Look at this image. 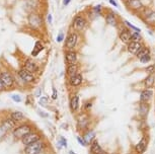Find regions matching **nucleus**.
Wrapping results in <instances>:
<instances>
[{
	"label": "nucleus",
	"mask_w": 155,
	"mask_h": 154,
	"mask_svg": "<svg viewBox=\"0 0 155 154\" xmlns=\"http://www.w3.org/2000/svg\"><path fill=\"white\" fill-rule=\"evenodd\" d=\"M44 149V143L41 140H38L31 144H28L25 148V154H40Z\"/></svg>",
	"instance_id": "1"
},
{
	"label": "nucleus",
	"mask_w": 155,
	"mask_h": 154,
	"mask_svg": "<svg viewBox=\"0 0 155 154\" xmlns=\"http://www.w3.org/2000/svg\"><path fill=\"white\" fill-rule=\"evenodd\" d=\"M31 132V127L28 124H22L20 126L16 127L13 130V136L16 139H22L25 136H27L28 134H30Z\"/></svg>",
	"instance_id": "2"
},
{
	"label": "nucleus",
	"mask_w": 155,
	"mask_h": 154,
	"mask_svg": "<svg viewBox=\"0 0 155 154\" xmlns=\"http://www.w3.org/2000/svg\"><path fill=\"white\" fill-rule=\"evenodd\" d=\"M123 2L126 5V7L130 11H133V12H135V11L139 12L144 7L141 0H123Z\"/></svg>",
	"instance_id": "3"
},
{
	"label": "nucleus",
	"mask_w": 155,
	"mask_h": 154,
	"mask_svg": "<svg viewBox=\"0 0 155 154\" xmlns=\"http://www.w3.org/2000/svg\"><path fill=\"white\" fill-rule=\"evenodd\" d=\"M132 34L130 31V28H128V27H126L124 25V27H122L120 28V33H119V39L121 40L122 43L128 45L129 43L131 42V37H132Z\"/></svg>",
	"instance_id": "4"
},
{
	"label": "nucleus",
	"mask_w": 155,
	"mask_h": 154,
	"mask_svg": "<svg viewBox=\"0 0 155 154\" xmlns=\"http://www.w3.org/2000/svg\"><path fill=\"white\" fill-rule=\"evenodd\" d=\"M72 27L76 31H84L86 28V18L82 15H76L73 19Z\"/></svg>",
	"instance_id": "5"
},
{
	"label": "nucleus",
	"mask_w": 155,
	"mask_h": 154,
	"mask_svg": "<svg viewBox=\"0 0 155 154\" xmlns=\"http://www.w3.org/2000/svg\"><path fill=\"white\" fill-rule=\"evenodd\" d=\"M77 41H78L77 33H70L68 34V37L66 38L65 47L68 49V50H72V49H74L75 46L77 45Z\"/></svg>",
	"instance_id": "6"
},
{
	"label": "nucleus",
	"mask_w": 155,
	"mask_h": 154,
	"mask_svg": "<svg viewBox=\"0 0 155 154\" xmlns=\"http://www.w3.org/2000/svg\"><path fill=\"white\" fill-rule=\"evenodd\" d=\"M143 47L142 42H130L127 45V50L130 54L132 55H137V53L141 50V48Z\"/></svg>",
	"instance_id": "7"
},
{
	"label": "nucleus",
	"mask_w": 155,
	"mask_h": 154,
	"mask_svg": "<svg viewBox=\"0 0 155 154\" xmlns=\"http://www.w3.org/2000/svg\"><path fill=\"white\" fill-rule=\"evenodd\" d=\"M38 140H40V136L38 133L36 132H31L30 134H28L27 136H25L22 139H21V142L23 145H28V144H31L34 143V142H36Z\"/></svg>",
	"instance_id": "8"
},
{
	"label": "nucleus",
	"mask_w": 155,
	"mask_h": 154,
	"mask_svg": "<svg viewBox=\"0 0 155 154\" xmlns=\"http://www.w3.org/2000/svg\"><path fill=\"white\" fill-rule=\"evenodd\" d=\"M65 61L68 65L77 64V53L73 50H68L65 52Z\"/></svg>",
	"instance_id": "9"
},
{
	"label": "nucleus",
	"mask_w": 155,
	"mask_h": 154,
	"mask_svg": "<svg viewBox=\"0 0 155 154\" xmlns=\"http://www.w3.org/2000/svg\"><path fill=\"white\" fill-rule=\"evenodd\" d=\"M104 19H106L107 24L112 25V27H118V18H117V15L115 14L114 11H109L107 13H106L104 15Z\"/></svg>",
	"instance_id": "10"
},
{
	"label": "nucleus",
	"mask_w": 155,
	"mask_h": 154,
	"mask_svg": "<svg viewBox=\"0 0 155 154\" xmlns=\"http://www.w3.org/2000/svg\"><path fill=\"white\" fill-rule=\"evenodd\" d=\"M18 75H19V77L27 83L33 82V81L35 80V77H34L33 73L30 71H28V70H25V69H21V70H19Z\"/></svg>",
	"instance_id": "11"
},
{
	"label": "nucleus",
	"mask_w": 155,
	"mask_h": 154,
	"mask_svg": "<svg viewBox=\"0 0 155 154\" xmlns=\"http://www.w3.org/2000/svg\"><path fill=\"white\" fill-rule=\"evenodd\" d=\"M0 79L3 82L5 87H11L13 85V77L8 72H2L0 75Z\"/></svg>",
	"instance_id": "12"
},
{
	"label": "nucleus",
	"mask_w": 155,
	"mask_h": 154,
	"mask_svg": "<svg viewBox=\"0 0 155 154\" xmlns=\"http://www.w3.org/2000/svg\"><path fill=\"white\" fill-rule=\"evenodd\" d=\"M152 94H153V91H152V89H150V88L144 89V90H143L141 93H140V101H141V103H147L148 101L151 100Z\"/></svg>",
	"instance_id": "13"
},
{
	"label": "nucleus",
	"mask_w": 155,
	"mask_h": 154,
	"mask_svg": "<svg viewBox=\"0 0 155 154\" xmlns=\"http://www.w3.org/2000/svg\"><path fill=\"white\" fill-rule=\"evenodd\" d=\"M82 81H83L82 75H81L80 73H77V74H75L74 76L70 77V85L74 86V87L79 86V85H81Z\"/></svg>",
	"instance_id": "14"
},
{
	"label": "nucleus",
	"mask_w": 155,
	"mask_h": 154,
	"mask_svg": "<svg viewBox=\"0 0 155 154\" xmlns=\"http://www.w3.org/2000/svg\"><path fill=\"white\" fill-rule=\"evenodd\" d=\"M70 109L72 112H76L79 109V97L77 94L73 95L70 100Z\"/></svg>",
	"instance_id": "15"
},
{
	"label": "nucleus",
	"mask_w": 155,
	"mask_h": 154,
	"mask_svg": "<svg viewBox=\"0 0 155 154\" xmlns=\"http://www.w3.org/2000/svg\"><path fill=\"white\" fill-rule=\"evenodd\" d=\"M25 70H28V71H30V72H36L39 70V67H38V65L36 63L34 62V61H31V60H27L25 62Z\"/></svg>",
	"instance_id": "16"
},
{
	"label": "nucleus",
	"mask_w": 155,
	"mask_h": 154,
	"mask_svg": "<svg viewBox=\"0 0 155 154\" xmlns=\"http://www.w3.org/2000/svg\"><path fill=\"white\" fill-rule=\"evenodd\" d=\"M1 125L5 128V129H6V131L8 132V131H10L11 129H13V128L15 127L16 122L14 121L13 119L8 118V119H6V120H4L3 122H2Z\"/></svg>",
	"instance_id": "17"
},
{
	"label": "nucleus",
	"mask_w": 155,
	"mask_h": 154,
	"mask_svg": "<svg viewBox=\"0 0 155 154\" xmlns=\"http://www.w3.org/2000/svg\"><path fill=\"white\" fill-rule=\"evenodd\" d=\"M143 21H144L145 24L148 25H151V27H155V11L152 10L147 16L143 18Z\"/></svg>",
	"instance_id": "18"
},
{
	"label": "nucleus",
	"mask_w": 155,
	"mask_h": 154,
	"mask_svg": "<svg viewBox=\"0 0 155 154\" xmlns=\"http://www.w3.org/2000/svg\"><path fill=\"white\" fill-rule=\"evenodd\" d=\"M66 73L69 77L74 76L75 74L78 73V66L76 64H71V65H68V67L66 69Z\"/></svg>",
	"instance_id": "19"
},
{
	"label": "nucleus",
	"mask_w": 155,
	"mask_h": 154,
	"mask_svg": "<svg viewBox=\"0 0 155 154\" xmlns=\"http://www.w3.org/2000/svg\"><path fill=\"white\" fill-rule=\"evenodd\" d=\"M154 82H155V77L153 74H149L147 77L145 78L144 80V85L146 88H151L152 86L154 85Z\"/></svg>",
	"instance_id": "20"
},
{
	"label": "nucleus",
	"mask_w": 155,
	"mask_h": 154,
	"mask_svg": "<svg viewBox=\"0 0 155 154\" xmlns=\"http://www.w3.org/2000/svg\"><path fill=\"white\" fill-rule=\"evenodd\" d=\"M90 150H91L92 154H102V149L101 147V145L98 144L97 141H93L91 143V148H90Z\"/></svg>",
	"instance_id": "21"
},
{
	"label": "nucleus",
	"mask_w": 155,
	"mask_h": 154,
	"mask_svg": "<svg viewBox=\"0 0 155 154\" xmlns=\"http://www.w3.org/2000/svg\"><path fill=\"white\" fill-rule=\"evenodd\" d=\"M147 55H150V49H149L148 47H146V46H143V47L141 48V50L137 53L136 57L138 58V59H141L142 57L147 56Z\"/></svg>",
	"instance_id": "22"
},
{
	"label": "nucleus",
	"mask_w": 155,
	"mask_h": 154,
	"mask_svg": "<svg viewBox=\"0 0 155 154\" xmlns=\"http://www.w3.org/2000/svg\"><path fill=\"white\" fill-rule=\"evenodd\" d=\"M146 144H147V142H146V139L143 138L142 140L136 145V151H137V152H138V153L144 152V150L146 149Z\"/></svg>",
	"instance_id": "23"
},
{
	"label": "nucleus",
	"mask_w": 155,
	"mask_h": 154,
	"mask_svg": "<svg viewBox=\"0 0 155 154\" xmlns=\"http://www.w3.org/2000/svg\"><path fill=\"white\" fill-rule=\"evenodd\" d=\"M43 50H44V46L42 45V43L37 42L36 45H35V48H34L33 52H31V55H33L34 57H36V56H38V54H39L40 52L43 51Z\"/></svg>",
	"instance_id": "24"
},
{
	"label": "nucleus",
	"mask_w": 155,
	"mask_h": 154,
	"mask_svg": "<svg viewBox=\"0 0 155 154\" xmlns=\"http://www.w3.org/2000/svg\"><path fill=\"white\" fill-rule=\"evenodd\" d=\"M10 118L13 119V120L15 121V122H18V121L23 120L25 116H23L22 113H20V112H13L12 114L10 115Z\"/></svg>",
	"instance_id": "25"
},
{
	"label": "nucleus",
	"mask_w": 155,
	"mask_h": 154,
	"mask_svg": "<svg viewBox=\"0 0 155 154\" xmlns=\"http://www.w3.org/2000/svg\"><path fill=\"white\" fill-rule=\"evenodd\" d=\"M34 22H36V27H39L41 25V18L38 15H35V14L30 16V24L33 25Z\"/></svg>",
	"instance_id": "26"
},
{
	"label": "nucleus",
	"mask_w": 155,
	"mask_h": 154,
	"mask_svg": "<svg viewBox=\"0 0 155 154\" xmlns=\"http://www.w3.org/2000/svg\"><path fill=\"white\" fill-rule=\"evenodd\" d=\"M95 137V134L94 132H88L85 134V137H84V140H85L86 143H90V142H93V139Z\"/></svg>",
	"instance_id": "27"
},
{
	"label": "nucleus",
	"mask_w": 155,
	"mask_h": 154,
	"mask_svg": "<svg viewBox=\"0 0 155 154\" xmlns=\"http://www.w3.org/2000/svg\"><path fill=\"white\" fill-rule=\"evenodd\" d=\"M124 25H126V27H128L129 28H131V30H133V31H137V33H141V30L138 28V27H136V25H132L131 22H129V21H127V20H124Z\"/></svg>",
	"instance_id": "28"
},
{
	"label": "nucleus",
	"mask_w": 155,
	"mask_h": 154,
	"mask_svg": "<svg viewBox=\"0 0 155 154\" xmlns=\"http://www.w3.org/2000/svg\"><path fill=\"white\" fill-rule=\"evenodd\" d=\"M131 42H142V37L140 33H135L132 34V37H131Z\"/></svg>",
	"instance_id": "29"
},
{
	"label": "nucleus",
	"mask_w": 155,
	"mask_h": 154,
	"mask_svg": "<svg viewBox=\"0 0 155 154\" xmlns=\"http://www.w3.org/2000/svg\"><path fill=\"white\" fill-rule=\"evenodd\" d=\"M140 112H141V115L143 117H145L148 113V104L145 103H141V106H140Z\"/></svg>",
	"instance_id": "30"
},
{
	"label": "nucleus",
	"mask_w": 155,
	"mask_h": 154,
	"mask_svg": "<svg viewBox=\"0 0 155 154\" xmlns=\"http://www.w3.org/2000/svg\"><path fill=\"white\" fill-rule=\"evenodd\" d=\"M91 12H92V14H94V15H101L102 12V5H101V4L96 5V6L93 7Z\"/></svg>",
	"instance_id": "31"
},
{
	"label": "nucleus",
	"mask_w": 155,
	"mask_h": 154,
	"mask_svg": "<svg viewBox=\"0 0 155 154\" xmlns=\"http://www.w3.org/2000/svg\"><path fill=\"white\" fill-rule=\"evenodd\" d=\"M146 72L149 74H153L154 72H155V65L153 64V65H150V66H148L147 68H146Z\"/></svg>",
	"instance_id": "32"
},
{
	"label": "nucleus",
	"mask_w": 155,
	"mask_h": 154,
	"mask_svg": "<svg viewBox=\"0 0 155 154\" xmlns=\"http://www.w3.org/2000/svg\"><path fill=\"white\" fill-rule=\"evenodd\" d=\"M151 60V56L150 55H147V56H144V57H142L141 59H140V62L141 63H148L149 61Z\"/></svg>",
	"instance_id": "33"
},
{
	"label": "nucleus",
	"mask_w": 155,
	"mask_h": 154,
	"mask_svg": "<svg viewBox=\"0 0 155 154\" xmlns=\"http://www.w3.org/2000/svg\"><path fill=\"white\" fill-rule=\"evenodd\" d=\"M6 133H7L6 129H5V128L2 126V125H0V139L3 137V136L6 134Z\"/></svg>",
	"instance_id": "34"
},
{
	"label": "nucleus",
	"mask_w": 155,
	"mask_h": 154,
	"mask_svg": "<svg viewBox=\"0 0 155 154\" xmlns=\"http://www.w3.org/2000/svg\"><path fill=\"white\" fill-rule=\"evenodd\" d=\"M11 97H12V100L14 101H16V103H20V101H21V97H20L19 95H17V94H14Z\"/></svg>",
	"instance_id": "35"
},
{
	"label": "nucleus",
	"mask_w": 155,
	"mask_h": 154,
	"mask_svg": "<svg viewBox=\"0 0 155 154\" xmlns=\"http://www.w3.org/2000/svg\"><path fill=\"white\" fill-rule=\"evenodd\" d=\"M48 97H42L41 98V100H40V103L42 104V106H46L47 103H48Z\"/></svg>",
	"instance_id": "36"
},
{
	"label": "nucleus",
	"mask_w": 155,
	"mask_h": 154,
	"mask_svg": "<svg viewBox=\"0 0 155 154\" xmlns=\"http://www.w3.org/2000/svg\"><path fill=\"white\" fill-rule=\"evenodd\" d=\"M63 40H64V34L60 33L59 34H58V37H57V42L58 43H62Z\"/></svg>",
	"instance_id": "37"
},
{
	"label": "nucleus",
	"mask_w": 155,
	"mask_h": 154,
	"mask_svg": "<svg viewBox=\"0 0 155 154\" xmlns=\"http://www.w3.org/2000/svg\"><path fill=\"white\" fill-rule=\"evenodd\" d=\"M77 140H78V142L81 144V145H83V146H85V145L87 144V143H85V140H83V139H81L80 137H77Z\"/></svg>",
	"instance_id": "38"
},
{
	"label": "nucleus",
	"mask_w": 155,
	"mask_h": 154,
	"mask_svg": "<svg viewBox=\"0 0 155 154\" xmlns=\"http://www.w3.org/2000/svg\"><path fill=\"white\" fill-rule=\"evenodd\" d=\"M52 97L54 98V100H56L57 98V89L53 87V95H52Z\"/></svg>",
	"instance_id": "39"
},
{
	"label": "nucleus",
	"mask_w": 155,
	"mask_h": 154,
	"mask_svg": "<svg viewBox=\"0 0 155 154\" xmlns=\"http://www.w3.org/2000/svg\"><path fill=\"white\" fill-rule=\"evenodd\" d=\"M109 2L110 4L113 5V6H115V7H119V5L117 4V2H116V0H109Z\"/></svg>",
	"instance_id": "40"
},
{
	"label": "nucleus",
	"mask_w": 155,
	"mask_h": 154,
	"mask_svg": "<svg viewBox=\"0 0 155 154\" xmlns=\"http://www.w3.org/2000/svg\"><path fill=\"white\" fill-rule=\"evenodd\" d=\"M4 88H5L4 84H3V82H2V81H1V79H0V91H1V90H3Z\"/></svg>",
	"instance_id": "41"
},
{
	"label": "nucleus",
	"mask_w": 155,
	"mask_h": 154,
	"mask_svg": "<svg viewBox=\"0 0 155 154\" xmlns=\"http://www.w3.org/2000/svg\"><path fill=\"white\" fill-rule=\"evenodd\" d=\"M70 2H71V0H63V5L66 6V5H68Z\"/></svg>",
	"instance_id": "42"
},
{
	"label": "nucleus",
	"mask_w": 155,
	"mask_h": 154,
	"mask_svg": "<svg viewBox=\"0 0 155 154\" xmlns=\"http://www.w3.org/2000/svg\"><path fill=\"white\" fill-rule=\"evenodd\" d=\"M47 20H48L49 24H51V22H52V15H51V14H48V17H47Z\"/></svg>",
	"instance_id": "43"
},
{
	"label": "nucleus",
	"mask_w": 155,
	"mask_h": 154,
	"mask_svg": "<svg viewBox=\"0 0 155 154\" xmlns=\"http://www.w3.org/2000/svg\"><path fill=\"white\" fill-rule=\"evenodd\" d=\"M36 95H37V97H40V95H41V88H39L36 91Z\"/></svg>",
	"instance_id": "44"
}]
</instances>
